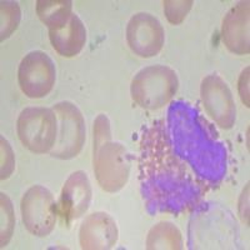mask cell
I'll list each match as a JSON object with an SVG mask.
<instances>
[{
    "instance_id": "obj_1",
    "label": "cell",
    "mask_w": 250,
    "mask_h": 250,
    "mask_svg": "<svg viewBox=\"0 0 250 250\" xmlns=\"http://www.w3.org/2000/svg\"><path fill=\"white\" fill-rule=\"evenodd\" d=\"M139 168L142 193L150 213L179 214L194 207L207 191V185L173 151L163 120L143 134Z\"/></svg>"
},
{
    "instance_id": "obj_2",
    "label": "cell",
    "mask_w": 250,
    "mask_h": 250,
    "mask_svg": "<svg viewBox=\"0 0 250 250\" xmlns=\"http://www.w3.org/2000/svg\"><path fill=\"white\" fill-rule=\"evenodd\" d=\"M173 151L200 182L214 187L227 174V148L219 133L199 110L185 102L169 108L165 123Z\"/></svg>"
},
{
    "instance_id": "obj_3",
    "label": "cell",
    "mask_w": 250,
    "mask_h": 250,
    "mask_svg": "<svg viewBox=\"0 0 250 250\" xmlns=\"http://www.w3.org/2000/svg\"><path fill=\"white\" fill-rule=\"evenodd\" d=\"M94 173L103 190L117 193L128 183L130 162L128 151L111 139L110 123L100 114L94 122Z\"/></svg>"
},
{
    "instance_id": "obj_4",
    "label": "cell",
    "mask_w": 250,
    "mask_h": 250,
    "mask_svg": "<svg viewBox=\"0 0 250 250\" xmlns=\"http://www.w3.org/2000/svg\"><path fill=\"white\" fill-rule=\"evenodd\" d=\"M179 88L175 71L165 65H151L138 71L131 80V98L138 105L156 110L170 103Z\"/></svg>"
},
{
    "instance_id": "obj_5",
    "label": "cell",
    "mask_w": 250,
    "mask_h": 250,
    "mask_svg": "<svg viewBox=\"0 0 250 250\" xmlns=\"http://www.w3.org/2000/svg\"><path fill=\"white\" fill-rule=\"evenodd\" d=\"M17 130L20 142L26 149L35 154L50 153L57 142V115L49 108H25L18 118Z\"/></svg>"
},
{
    "instance_id": "obj_6",
    "label": "cell",
    "mask_w": 250,
    "mask_h": 250,
    "mask_svg": "<svg viewBox=\"0 0 250 250\" xmlns=\"http://www.w3.org/2000/svg\"><path fill=\"white\" fill-rule=\"evenodd\" d=\"M58 120L57 142L50 150L53 158L69 160L79 155L85 143V122L79 109L70 102L53 106Z\"/></svg>"
},
{
    "instance_id": "obj_7",
    "label": "cell",
    "mask_w": 250,
    "mask_h": 250,
    "mask_svg": "<svg viewBox=\"0 0 250 250\" xmlns=\"http://www.w3.org/2000/svg\"><path fill=\"white\" fill-rule=\"evenodd\" d=\"M20 210L24 225L33 235L44 238L55 228L57 203L53 194L43 185H33L24 193Z\"/></svg>"
},
{
    "instance_id": "obj_8",
    "label": "cell",
    "mask_w": 250,
    "mask_h": 250,
    "mask_svg": "<svg viewBox=\"0 0 250 250\" xmlns=\"http://www.w3.org/2000/svg\"><path fill=\"white\" fill-rule=\"evenodd\" d=\"M18 80L25 97L40 99L46 97L54 88L57 69L51 58L44 51H30L20 62Z\"/></svg>"
},
{
    "instance_id": "obj_9",
    "label": "cell",
    "mask_w": 250,
    "mask_h": 250,
    "mask_svg": "<svg viewBox=\"0 0 250 250\" xmlns=\"http://www.w3.org/2000/svg\"><path fill=\"white\" fill-rule=\"evenodd\" d=\"M200 97L205 111L218 126L230 129L235 124L236 108L233 94L227 83L216 74L204 78L200 86Z\"/></svg>"
},
{
    "instance_id": "obj_10",
    "label": "cell",
    "mask_w": 250,
    "mask_h": 250,
    "mask_svg": "<svg viewBox=\"0 0 250 250\" xmlns=\"http://www.w3.org/2000/svg\"><path fill=\"white\" fill-rule=\"evenodd\" d=\"M165 40L164 28L154 15L137 13L126 25V42L134 54L153 58L160 53Z\"/></svg>"
},
{
    "instance_id": "obj_11",
    "label": "cell",
    "mask_w": 250,
    "mask_h": 250,
    "mask_svg": "<svg viewBox=\"0 0 250 250\" xmlns=\"http://www.w3.org/2000/svg\"><path fill=\"white\" fill-rule=\"evenodd\" d=\"M91 184L86 173L74 171L64 183L57 203V213L66 225L79 219L88 210L91 202Z\"/></svg>"
},
{
    "instance_id": "obj_12",
    "label": "cell",
    "mask_w": 250,
    "mask_h": 250,
    "mask_svg": "<svg viewBox=\"0 0 250 250\" xmlns=\"http://www.w3.org/2000/svg\"><path fill=\"white\" fill-rule=\"evenodd\" d=\"M119 231L117 222L109 214L98 211L85 218L79 230L82 249L108 250L117 244Z\"/></svg>"
},
{
    "instance_id": "obj_13",
    "label": "cell",
    "mask_w": 250,
    "mask_h": 250,
    "mask_svg": "<svg viewBox=\"0 0 250 250\" xmlns=\"http://www.w3.org/2000/svg\"><path fill=\"white\" fill-rule=\"evenodd\" d=\"M249 1H240L231 8L223 20L222 39L234 54H249Z\"/></svg>"
},
{
    "instance_id": "obj_14",
    "label": "cell",
    "mask_w": 250,
    "mask_h": 250,
    "mask_svg": "<svg viewBox=\"0 0 250 250\" xmlns=\"http://www.w3.org/2000/svg\"><path fill=\"white\" fill-rule=\"evenodd\" d=\"M49 39L58 54L64 58H73L85 46V25L82 19L73 13L65 24L49 30Z\"/></svg>"
},
{
    "instance_id": "obj_15",
    "label": "cell",
    "mask_w": 250,
    "mask_h": 250,
    "mask_svg": "<svg viewBox=\"0 0 250 250\" xmlns=\"http://www.w3.org/2000/svg\"><path fill=\"white\" fill-rule=\"evenodd\" d=\"M73 3L70 0H38L37 14L39 19L50 29H57L65 24L71 17Z\"/></svg>"
},
{
    "instance_id": "obj_16",
    "label": "cell",
    "mask_w": 250,
    "mask_h": 250,
    "mask_svg": "<svg viewBox=\"0 0 250 250\" xmlns=\"http://www.w3.org/2000/svg\"><path fill=\"white\" fill-rule=\"evenodd\" d=\"M146 249H183L182 233L171 223H159L149 231Z\"/></svg>"
},
{
    "instance_id": "obj_17",
    "label": "cell",
    "mask_w": 250,
    "mask_h": 250,
    "mask_svg": "<svg viewBox=\"0 0 250 250\" xmlns=\"http://www.w3.org/2000/svg\"><path fill=\"white\" fill-rule=\"evenodd\" d=\"M0 35L1 40L8 39L18 29L21 20V10L17 1H1L0 3Z\"/></svg>"
},
{
    "instance_id": "obj_18",
    "label": "cell",
    "mask_w": 250,
    "mask_h": 250,
    "mask_svg": "<svg viewBox=\"0 0 250 250\" xmlns=\"http://www.w3.org/2000/svg\"><path fill=\"white\" fill-rule=\"evenodd\" d=\"M0 199H1V205H0V209H1V230H0V235H1V247H5L12 238L13 230H14V208H13L10 199L4 193L0 194Z\"/></svg>"
},
{
    "instance_id": "obj_19",
    "label": "cell",
    "mask_w": 250,
    "mask_h": 250,
    "mask_svg": "<svg viewBox=\"0 0 250 250\" xmlns=\"http://www.w3.org/2000/svg\"><path fill=\"white\" fill-rule=\"evenodd\" d=\"M191 0H167L164 1V13L171 24L183 23L193 6Z\"/></svg>"
},
{
    "instance_id": "obj_20",
    "label": "cell",
    "mask_w": 250,
    "mask_h": 250,
    "mask_svg": "<svg viewBox=\"0 0 250 250\" xmlns=\"http://www.w3.org/2000/svg\"><path fill=\"white\" fill-rule=\"evenodd\" d=\"M14 167V153L9 143L4 139V137H1V180L8 179L9 176L12 175Z\"/></svg>"
},
{
    "instance_id": "obj_21",
    "label": "cell",
    "mask_w": 250,
    "mask_h": 250,
    "mask_svg": "<svg viewBox=\"0 0 250 250\" xmlns=\"http://www.w3.org/2000/svg\"><path fill=\"white\" fill-rule=\"evenodd\" d=\"M239 94L245 106L249 108V68L245 69L239 79Z\"/></svg>"
}]
</instances>
